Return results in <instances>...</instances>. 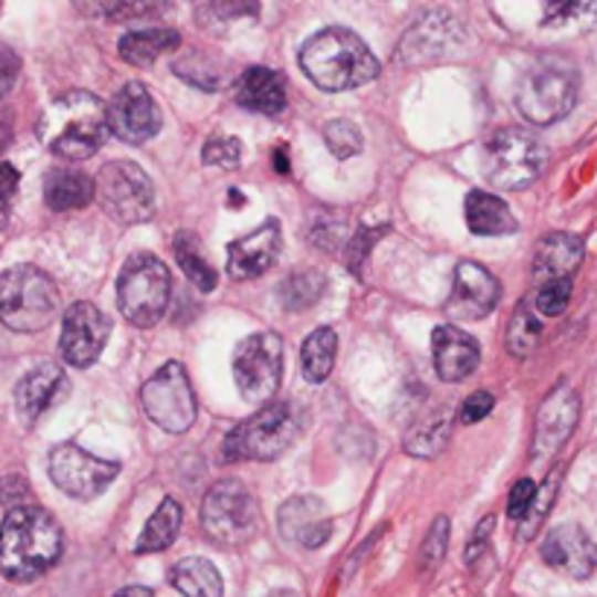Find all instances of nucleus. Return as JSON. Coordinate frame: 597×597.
<instances>
[{
	"mask_svg": "<svg viewBox=\"0 0 597 597\" xmlns=\"http://www.w3.org/2000/svg\"><path fill=\"white\" fill-rule=\"evenodd\" d=\"M62 525L48 510L18 504L0 525V574L15 583H30L56 566L62 557Z\"/></svg>",
	"mask_w": 597,
	"mask_h": 597,
	"instance_id": "obj_1",
	"label": "nucleus"
},
{
	"mask_svg": "<svg viewBox=\"0 0 597 597\" xmlns=\"http://www.w3.org/2000/svg\"><path fill=\"white\" fill-rule=\"evenodd\" d=\"M301 67L321 91L362 88L379 76V62L353 30L329 27L301 50Z\"/></svg>",
	"mask_w": 597,
	"mask_h": 597,
	"instance_id": "obj_2",
	"label": "nucleus"
},
{
	"mask_svg": "<svg viewBox=\"0 0 597 597\" xmlns=\"http://www.w3.org/2000/svg\"><path fill=\"white\" fill-rule=\"evenodd\" d=\"M41 137L56 158L88 160L108 140L105 103L88 91L62 94L41 119Z\"/></svg>",
	"mask_w": 597,
	"mask_h": 597,
	"instance_id": "obj_3",
	"label": "nucleus"
},
{
	"mask_svg": "<svg viewBox=\"0 0 597 597\" xmlns=\"http://www.w3.org/2000/svg\"><path fill=\"white\" fill-rule=\"evenodd\" d=\"M62 297L48 271L15 265L0 274V321L12 333H39L59 315Z\"/></svg>",
	"mask_w": 597,
	"mask_h": 597,
	"instance_id": "obj_4",
	"label": "nucleus"
},
{
	"mask_svg": "<svg viewBox=\"0 0 597 597\" xmlns=\"http://www.w3.org/2000/svg\"><path fill=\"white\" fill-rule=\"evenodd\" d=\"M548 167V146L534 132L519 126L499 128L486 137L481 172L493 187L525 190Z\"/></svg>",
	"mask_w": 597,
	"mask_h": 597,
	"instance_id": "obj_5",
	"label": "nucleus"
},
{
	"mask_svg": "<svg viewBox=\"0 0 597 597\" xmlns=\"http://www.w3.org/2000/svg\"><path fill=\"white\" fill-rule=\"evenodd\" d=\"M580 91V76L574 64L563 59H542L522 76L516 91V105L522 117L534 126H551L572 114Z\"/></svg>",
	"mask_w": 597,
	"mask_h": 597,
	"instance_id": "obj_6",
	"label": "nucleus"
},
{
	"mask_svg": "<svg viewBox=\"0 0 597 597\" xmlns=\"http://www.w3.org/2000/svg\"><path fill=\"white\" fill-rule=\"evenodd\" d=\"M169 295H172V277L158 256H128L117 280V303L128 324L140 329L155 327L167 315Z\"/></svg>",
	"mask_w": 597,
	"mask_h": 597,
	"instance_id": "obj_7",
	"label": "nucleus"
},
{
	"mask_svg": "<svg viewBox=\"0 0 597 597\" xmlns=\"http://www.w3.org/2000/svg\"><path fill=\"white\" fill-rule=\"evenodd\" d=\"M297 429L301 422L292 402H269L224 438L222 454L228 461H274L292 447Z\"/></svg>",
	"mask_w": 597,
	"mask_h": 597,
	"instance_id": "obj_8",
	"label": "nucleus"
},
{
	"mask_svg": "<svg viewBox=\"0 0 597 597\" xmlns=\"http://www.w3.org/2000/svg\"><path fill=\"white\" fill-rule=\"evenodd\" d=\"M201 527L219 545H242L260 531V504L237 478L219 481L201 502Z\"/></svg>",
	"mask_w": 597,
	"mask_h": 597,
	"instance_id": "obj_9",
	"label": "nucleus"
},
{
	"mask_svg": "<svg viewBox=\"0 0 597 597\" xmlns=\"http://www.w3.org/2000/svg\"><path fill=\"white\" fill-rule=\"evenodd\" d=\"M94 199L123 224H140L155 213V184L132 160H112L94 178Z\"/></svg>",
	"mask_w": 597,
	"mask_h": 597,
	"instance_id": "obj_10",
	"label": "nucleus"
},
{
	"mask_svg": "<svg viewBox=\"0 0 597 597\" xmlns=\"http://www.w3.org/2000/svg\"><path fill=\"white\" fill-rule=\"evenodd\" d=\"M233 379L248 402H271L283 379V338L277 333H254L239 342L233 350Z\"/></svg>",
	"mask_w": 597,
	"mask_h": 597,
	"instance_id": "obj_11",
	"label": "nucleus"
},
{
	"mask_svg": "<svg viewBox=\"0 0 597 597\" xmlns=\"http://www.w3.org/2000/svg\"><path fill=\"white\" fill-rule=\"evenodd\" d=\"M144 411L158 429L181 434L196 422V397L190 376L178 362H167L140 390Z\"/></svg>",
	"mask_w": 597,
	"mask_h": 597,
	"instance_id": "obj_12",
	"label": "nucleus"
},
{
	"mask_svg": "<svg viewBox=\"0 0 597 597\" xmlns=\"http://www.w3.org/2000/svg\"><path fill=\"white\" fill-rule=\"evenodd\" d=\"M117 475V461H103V458L85 452L76 443H62V447L50 452V478H53V484L62 493L80 499V502L103 495Z\"/></svg>",
	"mask_w": 597,
	"mask_h": 597,
	"instance_id": "obj_13",
	"label": "nucleus"
},
{
	"mask_svg": "<svg viewBox=\"0 0 597 597\" xmlns=\"http://www.w3.org/2000/svg\"><path fill=\"white\" fill-rule=\"evenodd\" d=\"M112 338V321L105 318V312L88 301L73 303L64 312L62 335H59V350L71 367H91L105 350V344Z\"/></svg>",
	"mask_w": 597,
	"mask_h": 597,
	"instance_id": "obj_14",
	"label": "nucleus"
},
{
	"mask_svg": "<svg viewBox=\"0 0 597 597\" xmlns=\"http://www.w3.org/2000/svg\"><path fill=\"white\" fill-rule=\"evenodd\" d=\"M108 135L123 144L140 146L160 132V112L144 82H126L105 105Z\"/></svg>",
	"mask_w": 597,
	"mask_h": 597,
	"instance_id": "obj_15",
	"label": "nucleus"
},
{
	"mask_svg": "<svg viewBox=\"0 0 597 597\" xmlns=\"http://www.w3.org/2000/svg\"><path fill=\"white\" fill-rule=\"evenodd\" d=\"M580 417V397L572 385H557L551 390L545 402H542L540 415H536V434H534V461L548 463L554 454L563 449L572 438L574 426Z\"/></svg>",
	"mask_w": 597,
	"mask_h": 597,
	"instance_id": "obj_16",
	"label": "nucleus"
},
{
	"mask_svg": "<svg viewBox=\"0 0 597 597\" xmlns=\"http://www.w3.org/2000/svg\"><path fill=\"white\" fill-rule=\"evenodd\" d=\"M499 297H502V286L493 271L478 263H461L454 269L447 315L452 321H481L495 310Z\"/></svg>",
	"mask_w": 597,
	"mask_h": 597,
	"instance_id": "obj_17",
	"label": "nucleus"
},
{
	"mask_svg": "<svg viewBox=\"0 0 597 597\" xmlns=\"http://www.w3.org/2000/svg\"><path fill=\"white\" fill-rule=\"evenodd\" d=\"M542 559L572 580H586L597 572V545L583 527L559 525L542 542Z\"/></svg>",
	"mask_w": 597,
	"mask_h": 597,
	"instance_id": "obj_18",
	"label": "nucleus"
},
{
	"mask_svg": "<svg viewBox=\"0 0 597 597\" xmlns=\"http://www.w3.org/2000/svg\"><path fill=\"white\" fill-rule=\"evenodd\" d=\"M283 233L277 219H265L256 231L248 237L233 239L228 245V274L233 280H254L277 263Z\"/></svg>",
	"mask_w": 597,
	"mask_h": 597,
	"instance_id": "obj_19",
	"label": "nucleus"
},
{
	"mask_svg": "<svg viewBox=\"0 0 597 597\" xmlns=\"http://www.w3.org/2000/svg\"><path fill=\"white\" fill-rule=\"evenodd\" d=\"M280 534L303 548H321L333 536V516L315 495H295L277 513Z\"/></svg>",
	"mask_w": 597,
	"mask_h": 597,
	"instance_id": "obj_20",
	"label": "nucleus"
},
{
	"mask_svg": "<svg viewBox=\"0 0 597 597\" xmlns=\"http://www.w3.org/2000/svg\"><path fill=\"white\" fill-rule=\"evenodd\" d=\"M434 370L443 383H461L481 365V347L470 333L458 327H438L431 335Z\"/></svg>",
	"mask_w": 597,
	"mask_h": 597,
	"instance_id": "obj_21",
	"label": "nucleus"
},
{
	"mask_svg": "<svg viewBox=\"0 0 597 597\" xmlns=\"http://www.w3.org/2000/svg\"><path fill=\"white\" fill-rule=\"evenodd\" d=\"M586 245L577 233L554 231L534 251V280L536 283H551V280H572V274L580 269Z\"/></svg>",
	"mask_w": 597,
	"mask_h": 597,
	"instance_id": "obj_22",
	"label": "nucleus"
},
{
	"mask_svg": "<svg viewBox=\"0 0 597 597\" xmlns=\"http://www.w3.org/2000/svg\"><path fill=\"white\" fill-rule=\"evenodd\" d=\"M67 394V376L59 365H41L18 383L15 388V408L21 420H39L50 406H56L59 399Z\"/></svg>",
	"mask_w": 597,
	"mask_h": 597,
	"instance_id": "obj_23",
	"label": "nucleus"
},
{
	"mask_svg": "<svg viewBox=\"0 0 597 597\" xmlns=\"http://www.w3.org/2000/svg\"><path fill=\"white\" fill-rule=\"evenodd\" d=\"M233 96L248 112L277 117L286 108V82L271 67H248L233 85Z\"/></svg>",
	"mask_w": 597,
	"mask_h": 597,
	"instance_id": "obj_24",
	"label": "nucleus"
},
{
	"mask_svg": "<svg viewBox=\"0 0 597 597\" xmlns=\"http://www.w3.org/2000/svg\"><path fill=\"white\" fill-rule=\"evenodd\" d=\"M467 224L475 237H510L519 231L516 216L510 213L507 201L493 196V192L472 190L463 205Z\"/></svg>",
	"mask_w": 597,
	"mask_h": 597,
	"instance_id": "obj_25",
	"label": "nucleus"
},
{
	"mask_svg": "<svg viewBox=\"0 0 597 597\" xmlns=\"http://www.w3.org/2000/svg\"><path fill=\"white\" fill-rule=\"evenodd\" d=\"M452 24H454L452 18H447L443 12H434V15L422 18L420 24L408 32L406 39H402V44H399V59L408 56L411 64L420 62V59H438L440 53L447 50L449 41H452L454 32Z\"/></svg>",
	"mask_w": 597,
	"mask_h": 597,
	"instance_id": "obj_26",
	"label": "nucleus"
},
{
	"mask_svg": "<svg viewBox=\"0 0 597 597\" xmlns=\"http://www.w3.org/2000/svg\"><path fill=\"white\" fill-rule=\"evenodd\" d=\"M94 199V181L76 169H53L44 181V201L50 210L88 208Z\"/></svg>",
	"mask_w": 597,
	"mask_h": 597,
	"instance_id": "obj_27",
	"label": "nucleus"
},
{
	"mask_svg": "<svg viewBox=\"0 0 597 597\" xmlns=\"http://www.w3.org/2000/svg\"><path fill=\"white\" fill-rule=\"evenodd\" d=\"M169 583L184 597H222L224 591L222 574L205 557H187L176 563L169 572Z\"/></svg>",
	"mask_w": 597,
	"mask_h": 597,
	"instance_id": "obj_28",
	"label": "nucleus"
},
{
	"mask_svg": "<svg viewBox=\"0 0 597 597\" xmlns=\"http://www.w3.org/2000/svg\"><path fill=\"white\" fill-rule=\"evenodd\" d=\"M181 48V35L167 27H155V30H135L119 39V56L123 62L135 64V67H146L158 56L169 53V50Z\"/></svg>",
	"mask_w": 597,
	"mask_h": 597,
	"instance_id": "obj_29",
	"label": "nucleus"
},
{
	"mask_svg": "<svg viewBox=\"0 0 597 597\" xmlns=\"http://www.w3.org/2000/svg\"><path fill=\"white\" fill-rule=\"evenodd\" d=\"M184 510L176 499H164L160 507L155 510L146 522L144 534L137 536L135 554H158V551H167L172 542H176L178 531H181Z\"/></svg>",
	"mask_w": 597,
	"mask_h": 597,
	"instance_id": "obj_30",
	"label": "nucleus"
},
{
	"mask_svg": "<svg viewBox=\"0 0 597 597\" xmlns=\"http://www.w3.org/2000/svg\"><path fill=\"white\" fill-rule=\"evenodd\" d=\"M335 350H338V335L333 327H321L303 342L301 347V370L306 383L321 385L333 374Z\"/></svg>",
	"mask_w": 597,
	"mask_h": 597,
	"instance_id": "obj_31",
	"label": "nucleus"
},
{
	"mask_svg": "<svg viewBox=\"0 0 597 597\" xmlns=\"http://www.w3.org/2000/svg\"><path fill=\"white\" fill-rule=\"evenodd\" d=\"M327 289V277L318 269H301L292 271L283 283H280V301L289 312H303L318 303V297Z\"/></svg>",
	"mask_w": 597,
	"mask_h": 597,
	"instance_id": "obj_32",
	"label": "nucleus"
},
{
	"mask_svg": "<svg viewBox=\"0 0 597 597\" xmlns=\"http://www.w3.org/2000/svg\"><path fill=\"white\" fill-rule=\"evenodd\" d=\"M172 248H176V260L184 274H187V280H192L196 289H201V292H213L216 271L210 269L208 260L201 256L199 239L192 237L190 231H181L176 237V242H172Z\"/></svg>",
	"mask_w": 597,
	"mask_h": 597,
	"instance_id": "obj_33",
	"label": "nucleus"
},
{
	"mask_svg": "<svg viewBox=\"0 0 597 597\" xmlns=\"http://www.w3.org/2000/svg\"><path fill=\"white\" fill-rule=\"evenodd\" d=\"M540 335H542L540 318H536L534 310H531V303L525 301L516 310L513 321H510L507 350L513 353V356H519V358L531 356V353L536 350V344H540Z\"/></svg>",
	"mask_w": 597,
	"mask_h": 597,
	"instance_id": "obj_34",
	"label": "nucleus"
},
{
	"mask_svg": "<svg viewBox=\"0 0 597 597\" xmlns=\"http://www.w3.org/2000/svg\"><path fill=\"white\" fill-rule=\"evenodd\" d=\"M449 438V422L447 420H429L426 426H417L415 431H408L406 438V452L417 454V458H431L443 449Z\"/></svg>",
	"mask_w": 597,
	"mask_h": 597,
	"instance_id": "obj_35",
	"label": "nucleus"
},
{
	"mask_svg": "<svg viewBox=\"0 0 597 597\" xmlns=\"http://www.w3.org/2000/svg\"><path fill=\"white\" fill-rule=\"evenodd\" d=\"M324 140H327L329 151L335 158H353L362 151V132L350 119H329L324 126Z\"/></svg>",
	"mask_w": 597,
	"mask_h": 597,
	"instance_id": "obj_36",
	"label": "nucleus"
},
{
	"mask_svg": "<svg viewBox=\"0 0 597 597\" xmlns=\"http://www.w3.org/2000/svg\"><path fill=\"white\" fill-rule=\"evenodd\" d=\"M568 303H572V280H551V283H542L536 292L534 310L540 315L557 318L568 310Z\"/></svg>",
	"mask_w": 597,
	"mask_h": 597,
	"instance_id": "obj_37",
	"label": "nucleus"
},
{
	"mask_svg": "<svg viewBox=\"0 0 597 597\" xmlns=\"http://www.w3.org/2000/svg\"><path fill=\"white\" fill-rule=\"evenodd\" d=\"M239 158H242V146H239L237 137H210L201 149V160L210 167L233 169L239 167Z\"/></svg>",
	"mask_w": 597,
	"mask_h": 597,
	"instance_id": "obj_38",
	"label": "nucleus"
},
{
	"mask_svg": "<svg viewBox=\"0 0 597 597\" xmlns=\"http://www.w3.org/2000/svg\"><path fill=\"white\" fill-rule=\"evenodd\" d=\"M534 502H536V484L531 481V478H519L516 484H513V490H510L507 516L516 519V522H522V519L531 513Z\"/></svg>",
	"mask_w": 597,
	"mask_h": 597,
	"instance_id": "obj_39",
	"label": "nucleus"
},
{
	"mask_svg": "<svg viewBox=\"0 0 597 597\" xmlns=\"http://www.w3.org/2000/svg\"><path fill=\"white\" fill-rule=\"evenodd\" d=\"M495 408V397L493 394H486V390H475L470 397L463 399L461 408H458V420L467 422V426H475V422L484 420L490 411Z\"/></svg>",
	"mask_w": 597,
	"mask_h": 597,
	"instance_id": "obj_40",
	"label": "nucleus"
},
{
	"mask_svg": "<svg viewBox=\"0 0 597 597\" xmlns=\"http://www.w3.org/2000/svg\"><path fill=\"white\" fill-rule=\"evenodd\" d=\"M88 15H103L108 21H123V18H146L160 12V7L151 3H112V7H85Z\"/></svg>",
	"mask_w": 597,
	"mask_h": 597,
	"instance_id": "obj_41",
	"label": "nucleus"
},
{
	"mask_svg": "<svg viewBox=\"0 0 597 597\" xmlns=\"http://www.w3.org/2000/svg\"><path fill=\"white\" fill-rule=\"evenodd\" d=\"M447 542H449V522L447 519H438L429 531V540L422 545V563L426 566H438L443 554H447Z\"/></svg>",
	"mask_w": 597,
	"mask_h": 597,
	"instance_id": "obj_42",
	"label": "nucleus"
},
{
	"mask_svg": "<svg viewBox=\"0 0 597 597\" xmlns=\"http://www.w3.org/2000/svg\"><path fill=\"white\" fill-rule=\"evenodd\" d=\"M383 237V231H358L356 237L350 239V245H347V265H350L353 274H362V263L370 254V248H374L376 239Z\"/></svg>",
	"mask_w": 597,
	"mask_h": 597,
	"instance_id": "obj_43",
	"label": "nucleus"
},
{
	"mask_svg": "<svg viewBox=\"0 0 597 597\" xmlns=\"http://www.w3.org/2000/svg\"><path fill=\"white\" fill-rule=\"evenodd\" d=\"M580 15H597V3L595 7H589V3H548L545 7V24L548 27L568 24Z\"/></svg>",
	"mask_w": 597,
	"mask_h": 597,
	"instance_id": "obj_44",
	"label": "nucleus"
},
{
	"mask_svg": "<svg viewBox=\"0 0 597 597\" xmlns=\"http://www.w3.org/2000/svg\"><path fill=\"white\" fill-rule=\"evenodd\" d=\"M18 169L12 164H0V228L7 224L9 208H12V199L18 192Z\"/></svg>",
	"mask_w": 597,
	"mask_h": 597,
	"instance_id": "obj_45",
	"label": "nucleus"
},
{
	"mask_svg": "<svg viewBox=\"0 0 597 597\" xmlns=\"http://www.w3.org/2000/svg\"><path fill=\"white\" fill-rule=\"evenodd\" d=\"M18 67H21V62H18L15 53L0 48V96L12 91V85H15L18 80Z\"/></svg>",
	"mask_w": 597,
	"mask_h": 597,
	"instance_id": "obj_46",
	"label": "nucleus"
},
{
	"mask_svg": "<svg viewBox=\"0 0 597 597\" xmlns=\"http://www.w3.org/2000/svg\"><path fill=\"white\" fill-rule=\"evenodd\" d=\"M114 597H155V595H151V589H146V586H128V589H119Z\"/></svg>",
	"mask_w": 597,
	"mask_h": 597,
	"instance_id": "obj_47",
	"label": "nucleus"
},
{
	"mask_svg": "<svg viewBox=\"0 0 597 597\" xmlns=\"http://www.w3.org/2000/svg\"><path fill=\"white\" fill-rule=\"evenodd\" d=\"M277 169H280V172H289V167H286V155H283V149L277 151Z\"/></svg>",
	"mask_w": 597,
	"mask_h": 597,
	"instance_id": "obj_48",
	"label": "nucleus"
},
{
	"mask_svg": "<svg viewBox=\"0 0 597 597\" xmlns=\"http://www.w3.org/2000/svg\"><path fill=\"white\" fill-rule=\"evenodd\" d=\"M271 597H297V595H295V591H274Z\"/></svg>",
	"mask_w": 597,
	"mask_h": 597,
	"instance_id": "obj_49",
	"label": "nucleus"
}]
</instances>
